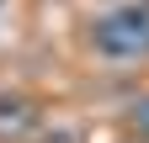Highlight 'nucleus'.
<instances>
[{"mask_svg":"<svg viewBox=\"0 0 149 143\" xmlns=\"http://www.w3.org/2000/svg\"><path fill=\"white\" fill-rule=\"evenodd\" d=\"M91 53L107 64H139L149 58V0L112 6L91 21Z\"/></svg>","mask_w":149,"mask_h":143,"instance_id":"obj_1","label":"nucleus"},{"mask_svg":"<svg viewBox=\"0 0 149 143\" xmlns=\"http://www.w3.org/2000/svg\"><path fill=\"white\" fill-rule=\"evenodd\" d=\"M32 133H37V106L22 90L0 96V143H27Z\"/></svg>","mask_w":149,"mask_h":143,"instance_id":"obj_2","label":"nucleus"},{"mask_svg":"<svg viewBox=\"0 0 149 143\" xmlns=\"http://www.w3.org/2000/svg\"><path fill=\"white\" fill-rule=\"evenodd\" d=\"M123 127H128V138L149 143V90H144V96H133V101L123 106Z\"/></svg>","mask_w":149,"mask_h":143,"instance_id":"obj_3","label":"nucleus"},{"mask_svg":"<svg viewBox=\"0 0 149 143\" xmlns=\"http://www.w3.org/2000/svg\"><path fill=\"white\" fill-rule=\"evenodd\" d=\"M43 143H80V133H74V127H59V133H53V138H43Z\"/></svg>","mask_w":149,"mask_h":143,"instance_id":"obj_4","label":"nucleus"},{"mask_svg":"<svg viewBox=\"0 0 149 143\" xmlns=\"http://www.w3.org/2000/svg\"><path fill=\"white\" fill-rule=\"evenodd\" d=\"M123 143H139V138H123Z\"/></svg>","mask_w":149,"mask_h":143,"instance_id":"obj_5","label":"nucleus"}]
</instances>
